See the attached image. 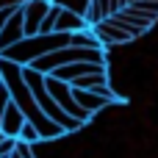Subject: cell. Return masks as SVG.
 Masks as SVG:
<instances>
[{"label":"cell","instance_id":"obj_1","mask_svg":"<svg viewBox=\"0 0 158 158\" xmlns=\"http://www.w3.org/2000/svg\"><path fill=\"white\" fill-rule=\"evenodd\" d=\"M44 89H47V94L56 100V106H58L67 117H72V119H78V122H89V119H92V117L75 103L69 83H61V81H56V78H44Z\"/></svg>","mask_w":158,"mask_h":158},{"label":"cell","instance_id":"obj_2","mask_svg":"<svg viewBox=\"0 0 158 158\" xmlns=\"http://www.w3.org/2000/svg\"><path fill=\"white\" fill-rule=\"evenodd\" d=\"M50 6H53V0H28V3L19 6L22 8V31H25V36H39V25L47 17Z\"/></svg>","mask_w":158,"mask_h":158},{"label":"cell","instance_id":"obj_3","mask_svg":"<svg viewBox=\"0 0 158 158\" xmlns=\"http://www.w3.org/2000/svg\"><path fill=\"white\" fill-rule=\"evenodd\" d=\"M92 31V36L100 42V47L106 50V47H111V44H125V42H131L133 36L128 33V31H122L119 25H114L111 19H103L100 25H94V28H89Z\"/></svg>","mask_w":158,"mask_h":158},{"label":"cell","instance_id":"obj_4","mask_svg":"<svg viewBox=\"0 0 158 158\" xmlns=\"http://www.w3.org/2000/svg\"><path fill=\"white\" fill-rule=\"evenodd\" d=\"M25 39V31H22V8H17L11 14V19L6 22V28L0 31V53H6L8 47L19 44Z\"/></svg>","mask_w":158,"mask_h":158},{"label":"cell","instance_id":"obj_5","mask_svg":"<svg viewBox=\"0 0 158 158\" xmlns=\"http://www.w3.org/2000/svg\"><path fill=\"white\" fill-rule=\"evenodd\" d=\"M81 31H89V25H86V19H83V14L81 11H72V8H67V6H61V14H58V19H56V33H81Z\"/></svg>","mask_w":158,"mask_h":158},{"label":"cell","instance_id":"obj_6","mask_svg":"<svg viewBox=\"0 0 158 158\" xmlns=\"http://www.w3.org/2000/svg\"><path fill=\"white\" fill-rule=\"evenodd\" d=\"M106 69H108V67H100V64H69V67L56 69V72L47 75V78H56V81H61V83H72V81L83 78V75H94V72H106Z\"/></svg>","mask_w":158,"mask_h":158},{"label":"cell","instance_id":"obj_7","mask_svg":"<svg viewBox=\"0 0 158 158\" xmlns=\"http://www.w3.org/2000/svg\"><path fill=\"white\" fill-rule=\"evenodd\" d=\"M22 125H25V117H22L19 108L11 103V106L6 108V114H3V119H0V136H3V139H19Z\"/></svg>","mask_w":158,"mask_h":158},{"label":"cell","instance_id":"obj_8","mask_svg":"<svg viewBox=\"0 0 158 158\" xmlns=\"http://www.w3.org/2000/svg\"><path fill=\"white\" fill-rule=\"evenodd\" d=\"M72 97H75V103L89 114V117H94L97 111H103L106 106H108V100L106 97H100L97 92H83V89H72Z\"/></svg>","mask_w":158,"mask_h":158},{"label":"cell","instance_id":"obj_9","mask_svg":"<svg viewBox=\"0 0 158 158\" xmlns=\"http://www.w3.org/2000/svg\"><path fill=\"white\" fill-rule=\"evenodd\" d=\"M58 14H61V3H56V0H53V6H50L47 17H44V19H42V25H39V33H42V36L56 33V19H58Z\"/></svg>","mask_w":158,"mask_h":158},{"label":"cell","instance_id":"obj_10","mask_svg":"<svg viewBox=\"0 0 158 158\" xmlns=\"http://www.w3.org/2000/svg\"><path fill=\"white\" fill-rule=\"evenodd\" d=\"M19 142H25V144H39V133H36V128H33L31 122L22 125V131H19Z\"/></svg>","mask_w":158,"mask_h":158},{"label":"cell","instance_id":"obj_11","mask_svg":"<svg viewBox=\"0 0 158 158\" xmlns=\"http://www.w3.org/2000/svg\"><path fill=\"white\" fill-rule=\"evenodd\" d=\"M14 156H17V158H36V156H33V144H25V142L17 139V144H14Z\"/></svg>","mask_w":158,"mask_h":158},{"label":"cell","instance_id":"obj_12","mask_svg":"<svg viewBox=\"0 0 158 158\" xmlns=\"http://www.w3.org/2000/svg\"><path fill=\"white\" fill-rule=\"evenodd\" d=\"M8 106H11V92H8L6 83H0V119H3V114H6Z\"/></svg>","mask_w":158,"mask_h":158},{"label":"cell","instance_id":"obj_13","mask_svg":"<svg viewBox=\"0 0 158 158\" xmlns=\"http://www.w3.org/2000/svg\"><path fill=\"white\" fill-rule=\"evenodd\" d=\"M17 8H19V6H0V31L6 28V22L11 19V14H14Z\"/></svg>","mask_w":158,"mask_h":158},{"label":"cell","instance_id":"obj_14","mask_svg":"<svg viewBox=\"0 0 158 158\" xmlns=\"http://www.w3.org/2000/svg\"><path fill=\"white\" fill-rule=\"evenodd\" d=\"M128 6H131V0H119V11H122V8H128Z\"/></svg>","mask_w":158,"mask_h":158},{"label":"cell","instance_id":"obj_15","mask_svg":"<svg viewBox=\"0 0 158 158\" xmlns=\"http://www.w3.org/2000/svg\"><path fill=\"white\" fill-rule=\"evenodd\" d=\"M0 83H3V78H0Z\"/></svg>","mask_w":158,"mask_h":158},{"label":"cell","instance_id":"obj_16","mask_svg":"<svg viewBox=\"0 0 158 158\" xmlns=\"http://www.w3.org/2000/svg\"><path fill=\"white\" fill-rule=\"evenodd\" d=\"M153 3H158V0H153Z\"/></svg>","mask_w":158,"mask_h":158}]
</instances>
